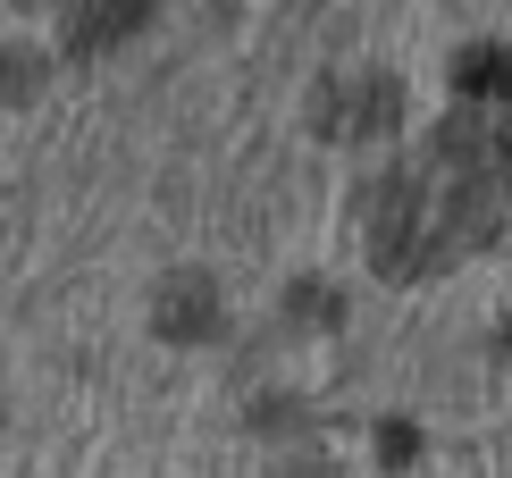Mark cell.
<instances>
[{"label":"cell","mask_w":512,"mask_h":478,"mask_svg":"<svg viewBox=\"0 0 512 478\" xmlns=\"http://www.w3.org/2000/svg\"><path fill=\"white\" fill-rule=\"evenodd\" d=\"M504 202H512V126L471 110L370 193V252L387 277H437L445 260H462L504 227Z\"/></svg>","instance_id":"cell-1"},{"label":"cell","mask_w":512,"mask_h":478,"mask_svg":"<svg viewBox=\"0 0 512 478\" xmlns=\"http://www.w3.org/2000/svg\"><path fill=\"white\" fill-rule=\"evenodd\" d=\"M403 118V93L387 76H336L328 93H319V126H328L336 143H361V135H387Z\"/></svg>","instance_id":"cell-2"},{"label":"cell","mask_w":512,"mask_h":478,"mask_svg":"<svg viewBox=\"0 0 512 478\" xmlns=\"http://www.w3.org/2000/svg\"><path fill=\"white\" fill-rule=\"evenodd\" d=\"M143 0H68V17H59V34H68V51H110L118 34H135Z\"/></svg>","instance_id":"cell-3"},{"label":"cell","mask_w":512,"mask_h":478,"mask_svg":"<svg viewBox=\"0 0 512 478\" xmlns=\"http://www.w3.org/2000/svg\"><path fill=\"white\" fill-rule=\"evenodd\" d=\"M160 328H168V336H185V328H210V294H194V286H185V294L160 311Z\"/></svg>","instance_id":"cell-4"}]
</instances>
